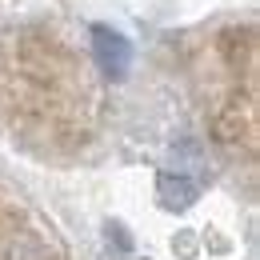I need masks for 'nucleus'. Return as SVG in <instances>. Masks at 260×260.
I'll use <instances>...</instances> for the list:
<instances>
[{
	"label": "nucleus",
	"instance_id": "1",
	"mask_svg": "<svg viewBox=\"0 0 260 260\" xmlns=\"http://www.w3.org/2000/svg\"><path fill=\"white\" fill-rule=\"evenodd\" d=\"M92 52H96L100 72H104V76H112V80H120V76L128 72V64H132V44L120 32L104 28V24L92 28Z\"/></svg>",
	"mask_w": 260,
	"mask_h": 260
},
{
	"label": "nucleus",
	"instance_id": "2",
	"mask_svg": "<svg viewBox=\"0 0 260 260\" xmlns=\"http://www.w3.org/2000/svg\"><path fill=\"white\" fill-rule=\"evenodd\" d=\"M156 196H160L164 208H188L196 196H200V184H196V176L188 172H160V180H156Z\"/></svg>",
	"mask_w": 260,
	"mask_h": 260
}]
</instances>
